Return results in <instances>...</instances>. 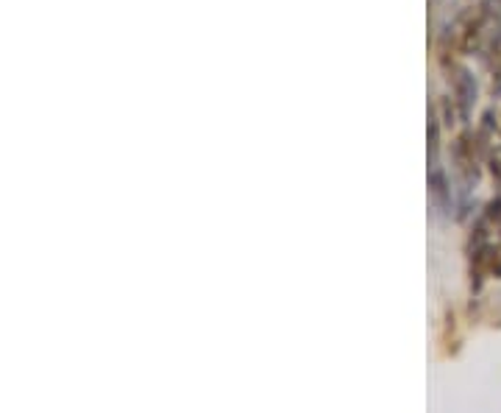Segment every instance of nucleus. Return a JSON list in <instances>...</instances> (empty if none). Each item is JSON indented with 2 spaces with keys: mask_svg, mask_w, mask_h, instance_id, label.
Returning <instances> with one entry per match:
<instances>
[{
  "mask_svg": "<svg viewBox=\"0 0 501 413\" xmlns=\"http://www.w3.org/2000/svg\"><path fill=\"white\" fill-rule=\"evenodd\" d=\"M488 135L485 131H462V135L454 140L451 145V160H454V171L462 179V191H471V187L479 182V165L482 157H485V143Z\"/></svg>",
  "mask_w": 501,
  "mask_h": 413,
  "instance_id": "f257e3e1",
  "label": "nucleus"
},
{
  "mask_svg": "<svg viewBox=\"0 0 501 413\" xmlns=\"http://www.w3.org/2000/svg\"><path fill=\"white\" fill-rule=\"evenodd\" d=\"M449 82H451V90H454V101H457V109H459V118L468 121L474 106H476V96H479V87H476L474 73L468 67L451 65Z\"/></svg>",
  "mask_w": 501,
  "mask_h": 413,
  "instance_id": "f03ea898",
  "label": "nucleus"
},
{
  "mask_svg": "<svg viewBox=\"0 0 501 413\" xmlns=\"http://www.w3.org/2000/svg\"><path fill=\"white\" fill-rule=\"evenodd\" d=\"M429 199L437 213L443 215L451 213V184L443 165H429Z\"/></svg>",
  "mask_w": 501,
  "mask_h": 413,
  "instance_id": "7ed1b4c3",
  "label": "nucleus"
},
{
  "mask_svg": "<svg viewBox=\"0 0 501 413\" xmlns=\"http://www.w3.org/2000/svg\"><path fill=\"white\" fill-rule=\"evenodd\" d=\"M488 168H490V176H493L496 187H501V145L490 148V154H488Z\"/></svg>",
  "mask_w": 501,
  "mask_h": 413,
  "instance_id": "20e7f679",
  "label": "nucleus"
},
{
  "mask_svg": "<svg viewBox=\"0 0 501 413\" xmlns=\"http://www.w3.org/2000/svg\"><path fill=\"white\" fill-rule=\"evenodd\" d=\"M482 218H485L490 227H498L501 230V196L493 199L488 206H485V213H482Z\"/></svg>",
  "mask_w": 501,
  "mask_h": 413,
  "instance_id": "39448f33",
  "label": "nucleus"
},
{
  "mask_svg": "<svg viewBox=\"0 0 501 413\" xmlns=\"http://www.w3.org/2000/svg\"><path fill=\"white\" fill-rule=\"evenodd\" d=\"M490 277L501 279V240L493 243V249H490Z\"/></svg>",
  "mask_w": 501,
  "mask_h": 413,
  "instance_id": "423d86ee",
  "label": "nucleus"
}]
</instances>
